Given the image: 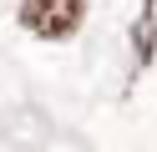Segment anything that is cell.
<instances>
[{
    "mask_svg": "<svg viewBox=\"0 0 157 152\" xmlns=\"http://www.w3.org/2000/svg\"><path fill=\"white\" fill-rule=\"evenodd\" d=\"M15 20H21L31 36H41V41H66V36L81 30L86 0H21Z\"/></svg>",
    "mask_w": 157,
    "mask_h": 152,
    "instance_id": "obj_1",
    "label": "cell"
},
{
    "mask_svg": "<svg viewBox=\"0 0 157 152\" xmlns=\"http://www.w3.org/2000/svg\"><path fill=\"white\" fill-rule=\"evenodd\" d=\"M132 46H137V61H142V66L157 56V0H142V15H137Z\"/></svg>",
    "mask_w": 157,
    "mask_h": 152,
    "instance_id": "obj_2",
    "label": "cell"
}]
</instances>
